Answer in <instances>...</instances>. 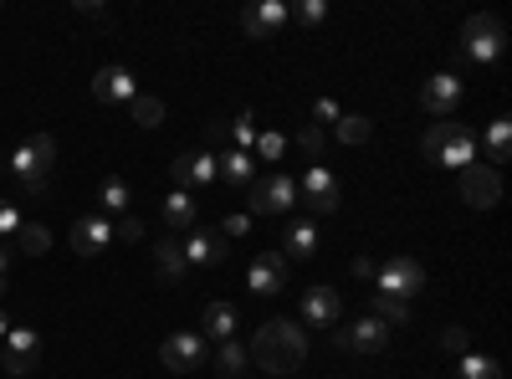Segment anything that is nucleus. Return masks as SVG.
Instances as JSON below:
<instances>
[{
  "label": "nucleus",
  "mask_w": 512,
  "mask_h": 379,
  "mask_svg": "<svg viewBox=\"0 0 512 379\" xmlns=\"http://www.w3.org/2000/svg\"><path fill=\"white\" fill-rule=\"evenodd\" d=\"M246 359L256 369H267V374H292V369H303L308 359V328L303 323H292V318H272L251 333V349Z\"/></svg>",
  "instance_id": "1"
},
{
  "label": "nucleus",
  "mask_w": 512,
  "mask_h": 379,
  "mask_svg": "<svg viewBox=\"0 0 512 379\" xmlns=\"http://www.w3.org/2000/svg\"><path fill=\"white\" fill-rule=\"evenodd\" d=\"M420 154H425V164H441V170H466V164H477V134L456 118H441L425 129Z\"/></svg>",
  "instance_id": "2"
},
{
  "label": "nucleus",
  "mask_w": 512,
  "mask_h": 379,
  "mask_svg": "<svg viewBox=\"0 0 512 379\" xmlns=\"http://www.w3.org/2000/svg\"><path fill=\"white\" fill-rule=\"evenodd\" d=\"M52 164H57V139H52V134H31L26 144H16V149H11L6 170L21 180V190L47 195V175H52Z\"/></svg>",
  "instance_id": "3"
},
{
  "label": "nucleus",
  "mask_w": 512,
  "mask_h": 379,
  "mask_svg": "<svg viewBox=\"0 0 512 379\" xmlns=\"http://www.w3.org/2000/svg\"><path fill=\"white\" fill-rule=\"evenodd\" d=\"M292 205H297V180L282 175V170L256 175V180L246 185V216H251V221H256V216H287Z\"/></svg>",
  "instance_id": "4"
},
{
  "label": "nucleus",
  "mask_w": 512,
  "mask_h": 379,
  "mask_svg": "<svg viewBox=\"0 0 512 379\" xmlns=\"http://www.w3.org/2000/svg\"><path fill=\"white\" fill-rule=\"evenodd\" d=\"M420 287H425V267H420L415 257H400V251H395V257H384L379 272H374V292H379V298H400V303H410Z\"/></svg>",
  "instance_id": "5"
},
{
  "label": "nucleus",
  "mask_w": 512,
  "mask_h": 379,
  "mask_svg": "<svg viewBox=\"0 0 512 379\" xmlns=\"http://www.w3.org/2000/svg\"><path fill=\"white\" fill-rule=\"evenodd\" d=\"M502 47H507V31H502V21L497 16H466V26H461V57H472V62H497L502 57Z\"/></svg>",
  "instance_id": "6"
},
{
  "label": "nucleus",
  "mask_w": 512,
  "mask_h": 379,
  "mask_svg": "<svg viewBox=\"0 0 512 379\" xmlns=\"http://www.w3.org/2000/svg\"><path fill=\"white\" fill-rule=\"evenodd\" d=\"M297 205H313L318 216H333V210L344 205V185H338V175L328 164H308L303 170V180H297Z\"/></svg>",
  "instance_id": "7"
},
{
  "label": "nucleus",
  "mask_w": 512,
  "mask_h": 379,
  "mask_svg": "<svg viewBox=\"0 0 512 379\" xmlns=\"http://www.w3.org/2000/svg\"><path fill=\"white\" fill-rule=\"evenodd\" d=\"M36 364H41V333L36 328H11L6 339H0V369H6L11 379H26Z\"/></svg>",
  "instance_id": "8"
},
{
  "label": "nucleus",
  "mask_w": 512,
  "mask_h": 379,
  "mask_svg": "<svg viewBox=\"0 0 512 379\" xmlns=\"http://www.w3.org/2000/svg\"><path fill=\"white\" fill-rule=\"evenodd\" d=\"M159 364H164L169 374H190V369H200V364H205V339H200L195 328L169 333V339L159 344Z\"/></svg>",
  "instance_id": "9"
},
{
  "label": "nucleus",
  "mask_w": 512,
  "mask_h": 379,
  "mask_svg": "<svg viewBox=\"0 0 512 379\" xmlns=\"http://www.w3.org/2000/svg\"><path fill=\"white\" fill-rule=\"evenodd\" d=\"M93 98L108 103V108H128V103L139 98V77L128 72V67H118V62H108V67L93 72Z\"/></svg>",
  "instance_id": "10"
},
{
  "label": "nucleus",
  "mask_w": 512,
  "mask_h": 379,
  "mask_svg": "<svg viewBox=\"0 0 512 379\" xmlns=\"http://www.w3.org/2000/svg\"><path fill=\"white\" fill-rule=\"evenodd\" d=\"M461 98H466V82H461L456 72H436V77L420 88V108L431 113L436 123H441V118H451V113L461 108Z\"/></svg>",
  "instance_id": "11"
},
{
  "label": "nucleus",
  "mask_w": 512,
  "mask_h": 379,
  "mask_svg": "<svg viewBox=\"0 0 512 379\" xmlns=\"http://www.w3.org/2000/svg\"><path fill=\"white\" fill-rule=\"evenodd\" d=\"M461 200L466 205H477V210H492L497 200H502V175L492 170V164H466L461 170Z\"/></svg>",
  "instance_id": "12"
},
{
  "label": "nucleus",
  "mask_w": 512,
  "mask_h": 379,
  "mask_svg": "<svg viewBox=\"0 0 512 379\" xmlns=\"http://www.w3.org/2000/svg\"><path fill=\"white\" fill-rule=\"evenodd\" d=\"M169 175H175V190H185V195H190V190H205L210 180H221V170H216V154H210V149L180 154Z\"/></svg>",
  "instance_id": "13"
},
{
  "label": "nucleus",
  "mask_w": 512,
  "mask_h": 379,
  "mask_svg": "<svg viewBox=\"0 0 512 379\" xmlns=\"http://www.w3.org/2000/svg\"><path fill=\"white\" fill-rule=\"evenodd\" d=\"M113 246V221L98 216V210H88V216L72 221V251L77 257H98V251Z\"/></svg>",
  "instance_id": "14"
},
{
  "label": "nucleus",
  "mask_w": 512,
  "mask_h": 379,
  "mask_svg": "<svg viewBox=\"0 0 512 379\" xmlns=\"http://www.w3.org/2000/svg\"><path fill=\"white\" fill-rule=\"evenodd\" d=\"M246 287L256 292V298H272V292L287 287V257L282 251H262L251 267H246Z\"/></svg>",
  "instance_id": "15"
},
{
  "label": "nucleus",
  "mask_w": 512,
  "mask_h": 379,
  "mask_svg": "<svg viewBox=\"0 0 512 379\" xmlns=\"http://www.w3.org/2000/svg\"><path fill=\"white\" fill-rule=\"evenodd\" d=\"M180 251H185V267H221L226 257H231V246H226V236H216V231H190L185 241H180Z\"/></svg>",
  "instance_id": "16"
},
{
  "label": "nucleus",
  "mask_w": 512,
  "mask_h": 379,
  "mask_svg": "<svg viewBox=\"0 0 512 379\" xmlns=\"http://www.w3.org/2000/svg\"><path fill=\"white\" fill-rule=\"evenodd\" d=\"M338 318H344V298H338V287H308L303 292V323L308 328H333Z\"/></svg>",
  "instance_id": "17"
},
{
  "label": "nucleus",
  "mask_w": 512,
  "mask_h": 379,
  "mask_svg": "<svg viewBox=\"0 0 512 379\" xmlns=\"http://www.w3.org/2000/svg\"><path fill=\"white\" fill-rule=\"evenodd\" d=\"M282 26H287V6H282V0H262V6H246L241 11V31L251 41H272Z\"/></svg>",
  "instance_id": "18"
},
{
  "label": "nucleus",
  "mask_w": 512,
  "mask_h": 379,
  "mask_svg": "<svg viewBox=\"0 0 512 379\" xmlns=\"http://www.w3.org/2000/svg\"><path fill=\"white\" fill-rule=\"evenodd\" d=\"M390 333H395V328H384V323L369 313V318H359L354 328H344V349H359V354H384V349H390Z\"/></svg>",
  "instance_id": "19"
},
{
  "label": "nucleus",
  "mask_w": 512,
  "mask_h": 379,
  "mask_svg": "<svg viewBox=\"0 0 512 379\" xmlns=\"http://www.w3.org/2000/svg\"><path fill=\"white\" fill-rule=\"evenodd\" d=\"M200 339H216V344H226V339H236V303H205V313H200Z\"/></svg>",
  "instance_id": "20"
},
{
  "label": "nucleus",
  "mask_w": 512,
  "mask_h": 379,
  "mask_svg": "<svg viewBox=\"0 0 512 379\" xmlns=\"http://www.w3.org/2000/svg\"><path fill=\"white\" fill-rule=\"evenodd\" d=\"M154 267H159V277H164L169 287H180V282H185L190 267H185V251H180L175 236H159V241H154Z\"/></svg>",
  "instance_id": "21"
},
{
  "label": "nucleus",
  "mask_w": 512,
  "mask_h": 379,
  "mask_svg": "<svg viewBox=\"0 0 512 379\" xmlns=\"http://www.w3.org/2000/svg\"><path fill=\"white\" fill-rule=\"evenodd\" d=\"M128 205H134V190H128L123 175H108L98 185V216H128Z\"/></svg>",
  "instance_id": "22"
},
{
  "label": "nucleus",
  "mask_w": 512,
  "mask_h": 379,
  "mask_svg": "<svg viewBox=\"0 0 512 379\" xmlns=\"http://www.w3.org/2000/svg\"><path fill=\"white\" fill-rule=\"evenodd\" d=\"M318 251V221H292L287 226V236H282V257H313Z\"/></svg>",
  "instance_id": "23"
},
{
  "label": "nucleus",
  "mask_w": 512,
  "mask_h": 379,
  "mask_svg": "<svg viewBox=\"0 0 512 379\" xmlns=\"http://www.w3.org/2000/svg\"><path fill=\"white\" fill-rule=\"evenodd\" d=\"M216 170H221V180H231V185H251V180H256V159H251L246 149H226V154H216Z\"/></svg>",
  "instance_id": "24"
},
{
  "label": "nucleus",
  "mask_w": 512,
  "mask_h": 379,
  "mask_svg": "<svg viewBox=\"0 0 512 379\" xmlns=\"http://www.w3.org/2000/svg\"><path fill=\"white\" fill-rule=\"evenodd\" d=\"M164 221L175 226V231H195V221H200V205H195V195H185V190H175L164 200Z\"/></svg>",
  "instance_id": "25"
},
{
  "label": "nucleus",
  "mask_w": 512,
  "mask_h": 379,
  "mask_svg": "<svg viewBox=\"0 0 512 379\" xmlns=\"http://www.w3.org/2000/svg\"><path fill=\"white\" fill-rule=\"evenodd\" d=\"M507 154H512V118L502 113V118H492V129H487V159H492V170H497V164H507Z\"/></svg>",
  "instance_id": "26"
},
{
  "label": "nucleus",
  "mask_w": 512,
  "mask_h": 379,
  "mask_svg": "<svg viewBox=\"0 0 512 379\" xmlns=\"http://www.w3.org/2000/svg\"><path fill=\"white\" fill-rule=\"evenodd\" d=\"M16 246L26 251V257H47V251H52V231L41 226V221H21V231H16Z\"/></svg>",
  "instance_id": "27"
},
{
  "label": "nucleus",
  "mask_w": 512,
  "mask_h": 379,
  "mask_svg": "<svg viewBox=\"0 0 512 379\" xmlns=\"http://www.w3.org/2000/svg\"><path fill=\"white\" fill-rule=\"evenodd\" d=\"M128 118H134L139 129H159V123H164V103L154 93H139L134 103H128Z\"/></svg>",
  "instance_id": "28"
},
{
  "label": "nucleus",
  "mask_w": 512,
  "mask_h": 379,
  "mask_svg": "<svg viewBox=\"0 0 512 379\" xmlns=\"http://www.w3.org/2000/svg\"><path fill=\"white\" fill-rule=\"evenodd\" d=\"M456 374H461V379H502V364H497L492 354H461Z\"/></svg>",
  "instance_id": "29"
},
{
  "label": "nucleus",
  "mask_w": 512,
  "mask_h": 379,
  "mask_svg": "<svg viewBox=\"0 0 512 379\" xmlns=\"http://www.w3.org/2000/svg\"><path fill=\"white\" fill-rule=\"evenodd\" d=\"M333 134H338V144H369V134H374V123L369 118H359V113H349V118H338L333 123Z\"/></svg>",
  "instance_id": "30"
},
{
  "label": "nucleus",
  "mask_w": 512,
  "mask_h": 379,
  "mask_svg": "<svg viewBox=\"0 0 512 379\" xmlns=\"http://www.w3.org/2000/svg\"><path fill=\"white\" fill-rule=\"evenodd\" d=\"M216 369H221V379H241V374H246V349H241L236 339H226V344L216 349Z\"/></svg>",
  "instance_id": "31"
},
{
  "label": "nucleus",
  "mask_w": 512,
  "mask_h": 379,
  "mask_svg": "<svg viewBox=\"0 0 512 379\" xmlns=\"http://www.w3.org/2000/svg\"><path fill=\"white\" fill-rule=\"evenodd\" d=\"M297 149L308 154V164H323V149H328V134L318 129V123H303V129H297V139H292Z\"/></svg>",
  "instance_id": "32"
},
{
  "label": "nucleus",
  "mask_w": 512,
  "mask_h": 379,
  "mask_svg": "<svg viewBox=\"0 0 512 379\" xmlns=\"http://www.w3.org/2000/svg\"><path fill=\"white\" fill-rule=\"evenodd\" d=\"M374 318H379L384 328H405V323H410V303H400V298H379V292H374Z\"/></svg>",
  "instance_id": "33"
},
{
  "label": "nucleus",
  "mask_w": 512,
  "mask_h": 379,
  "mask_svg": "<svg viewBox=\"0 0 512 379\" xmlns=\"http://www.w3.org/2000/svg\"><path fill=\"white\" fill-rule=\"evenodd\" d=\"M441 354H451V359H461V354H472V328H461V323L441 328Z\"/></svg>",
  "instance_id": "34"
},
{
  "label": "nucleus",
  "mask_w": 512,
  "mask_h": 379,
  "mask_svg": "<svg viewBox=\"0 0 512 379\" xmlns=\"http://www.w3.org/2000/svg\"><path fill=\"white\" fill-rule=\"evenodd\" d=\"M251 149H256L251 159H262V164H277V159L287 154V139H282L277 129H267V134H256V144H251Z\"/></svg>",
  "instance_id": "35"
},
{
  "label": "nucleus",
  "mask_w": 512,
  "mask_h": 379,
  "mask_svg": "<svg viewBox=\"0 0 512 379\" xmlns=\"http://www.w3.org/2000/svg\"><path fill=\"white\" fill-rule=\"evenodd\" d=\"M251 144H256V123H251V113H241L231 123V149H246L251 154Z\"/></svg>",
  "instance_id": "36"
},
{
  "label": "nucleus",
  "mask_w": 512,
  "mask_h": 379,
  "mask_svg": "<svg viewBox=\"0 0 512 379\" xmlns=\"http://www.w3.org/2000/svg\"><path fill=\"white\" fill-rule=\"evenodd\" d=\"M21 231V210L11 205V200H0V241H6L11 246V236Z\"/></svg>",
  "instance_id": "37"
},
{
  "label": "nucleus",
  "mask_w": 512,
  "mask_h": 379,
  "mask_svg": "<svg viewBox=\"0 0 512 379\" xmlns=\"http://www.w3.org/2000/svg\"><path fill=\"white\" fill-rule=\"evenodd\" d=\"M221 236H236V241L251 236V216H246V210H231V216L221 221Z\"/></svg>",
  "instance_id": "38"
},
{
  "label": "nucleus",
  "mask_w": 512,
  "mask_h": 379,
  "mask_svg": "<svg viewBox=\"0 0 512 379\" xmlns=\"http://www.w3.org/2000/svg\"><path fill=\"white\" fill-rule=\"evenodd\" d=\"M113 236H118V241H139V236H144V221H139V216H118Z\"/></svg>",
  "instance_id": "39"
},
{
  "label": "nucleus",
  "mask_w": 512,
  "mask_h": 379,
  "mask_svg": "<svg viewBox=\"0 0 512 379\" xmlns=\"http://www.w3.org/2000/svg\"><path fill=\"white\" fill-rule=\"evenodd\" d=\"M323 16H328L323 0H303V6H297V21H303V26H318Z\"/></svg>",
  "instance_id": "40"
},
{
  "label": "nucleus",
  "mask_w": 512,
  "mask_h": 379,
  "mask_svg": "<svg viewBox=\"0 0 512 379\" xmlns=\"http://www.w3.org/2000/svg\"><path fill=\"white\" fill-rule=\"evenodd\" d=\"M313 118H318V129H323V123H338L344 113H338V103H333V98H318V103H313Z\"/></svg>",
  "instance_id": "41"
},
{
  "label": "nucleus",
  "mask_w": 512,
  "mask_h": 379,
  "mask_svg": "<svg viewBox=\"0 0 512 379\" xmlns=\"http://www.w3.org/2000/svg\"><path fill=\"white\" fill-rule=\"evenodd\" d=\"M205 144H231V123L210 118V123H205Z\"/></svg>",
  "instance_id": "42"
},
{
  "label": "nucleus",
  "mask_w": 512,
  "mask_h": 379,
  "mask_svg": "<svg viewBox=\"0 0 512 379\" xmlns=\"http://www.w3.org/2000/svg\"><path fill=\"white\" fill-rule=\"evenodd\" d=\"M6 292H11V246L0 241V298H6Z\"/></svg>",
  "instance_id": "43"
},
{
  "label": "nucleus",
  "mask_w": 512,
  "mask_h": 379,
  "mask_svg": "<svg viewBox=\"0 0 512 379\" xmlns=\"http://www.w3.org/2000/svg\"><path fill=\"white\" fill-rule=\"evenodd\" d=\"M349 272H354L359 282H374V272H379V262H369V257H354V262H349Z\"/></svg>",
  "instance_id": "44"
},
{
  "label": "nucleus",
  "mask_w": 512,
  "mask_h": 379,
  "mask_svg": "<svg viewBox=\"0 0 512 379\" xmlns=\"http://www.w3.org/2000/svg\"><path fill=\"white\" fill-rule=\"evenodd\" d=\"M77 16H88V21H103L108 11H103V6H93V0H77Z\"/></svg>",
  "instance_id": "45"
},
{
  "label": "nucleus",
  "mask_w": 512,
  "mask_h": 379,
  "mask_svg": "<svg viewBox=\"0 0 512 379\" xmlns=\"http://www.w3.org/2000/svg\"><path fill=\"white\" fill-rule=\"evenodd\" d=\"M6 333H11V318H6V308H0V339H6Z\"/></svg>",
  "instance_id": "46"
}]
</instances>
